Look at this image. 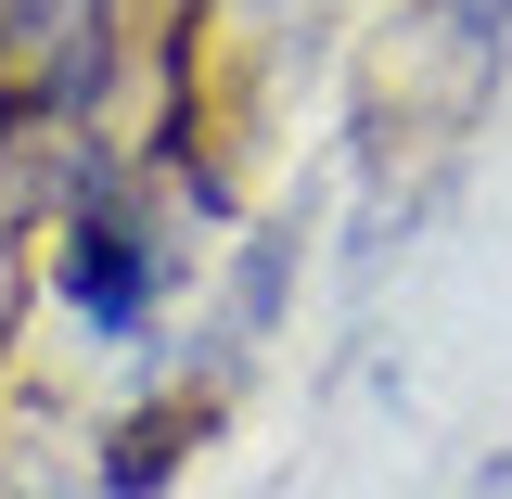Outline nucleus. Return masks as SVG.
<instances>
[{
    "label": "nucleus",
    "mask_w": 512,
    "mask_h": 499,
    "mask_svg": "<svg viewBox=\"0 0 512 499\" xmlns=\"http://www.w3.org/2000/svg\"><path fill=\"white\" fill-rule=\"evenodd\" d=\"M52 295L64 320L90 333V346H141V320L180 295V244H167V218L141 205V192H77L52 218Z\"/></svg>",
    "instance_id": "f257e3e1"
},
{
    "label": "nucleus",
    "mask_w": 512,
    "mask_h": 499,
    "mask_svg": "<svg viewBox=\"0 0 512 499\" xmlns=\"http://www.w3.org/2000/svg\"><path fill=\"white\" fill-rule=\"evenodd\" d=\"M192 448H205V397L180 384V397H154V410L103 423V448H90V499H167Z\"/></svg>",
    "instance_id": "f03ea898"
},
{
    "label": "nucleus",
    "mask_w": 512,
    "mask_h": 499,
    "mask_svg": "<svg viewBox=\"0 0 512 499\" xmlns=\"http://www.w3.org/2000/svg\"><path fill=\"white\" fill-rule=\"evenodd\" d=\"M282 295H295V231H256L244 269H231V295H218V359H205V397L244 372L256 346H269V320H282Z\"/></svg>",
    "instance_id": "7ed1b4c3"
},
{
    "label": "nucleus",
    "mask_w": 512,
    "mask_h": 499,
    "mask_svg": "<svg viewBox=\"0 0 512 499\" xmlns=\"http://www.w3.org/2000/svg\"><path fill=\"white\" fill-rule=\"evenodd\" d=\"M13 320H26V269H13V244H0V359H13Z\"/></svg>",
    "instance_id": "20e7f679"
}]
</instances>
